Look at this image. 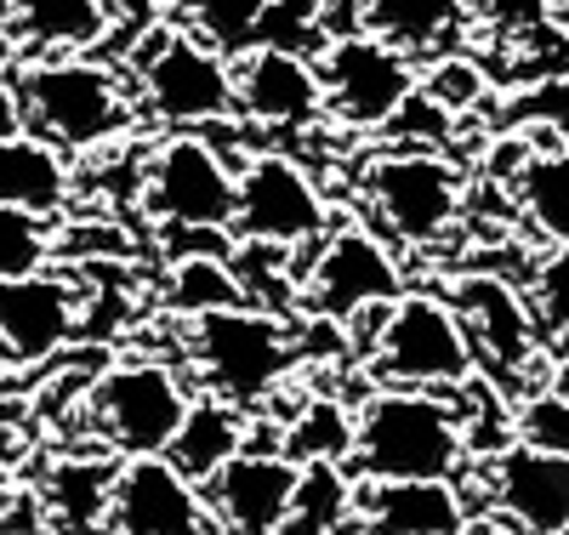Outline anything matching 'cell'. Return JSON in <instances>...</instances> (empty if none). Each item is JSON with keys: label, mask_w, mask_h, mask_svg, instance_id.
<instances>
[{"label": "cell", "mask_w": 569, "mask_h": 535, "mask_svg": "<svg viewBox=\"0 0 569 535\" xmlns=\"http://www.w3.org/2000/svg\"><path fill=\"white\" fill-rule=\"evenodd\" d=\"M330 228V206L313 177L279 149H262L233 171V222L240 239H273V246H319Z\"/></svg>", "instance_id": "10"}, {"label": "cell", "mask_w": 569, "mask_h": 535, "mask_svg": "<svg viewBox=\"0 0 569 535\" xmlns=\"http://www.w3.org/2000/svg\"><path fill=\"white\" fill-rule=\"evenodd\" d=\"M109 535H211L206 491L166 456H120Z\"/></svg>", "instance_id": "13"}, {"label": "cell", "mask_w": 569, "mask_h": 535, "mask_svg": "<svg viewBox=\"0 0 569 535\" xmlns=\"http://www.w3.org/2000/svg\"><path fill=\"white\" fill-rule=\"evenodd\" d=\"M268 12V0H182V18L200 40H211L217 52H246L257 46V23Z\"/></svg>", "instance_id": "29"}, {"label": "cell", "mask_w": 569, "mask_h": 535, "mask_svg": "<svg viewBox=\"0 0 569 535\" xmlns=\"http://www.w3.org/2000/svg\"><path fill=\"white\" fill-rule=\"evenodd\" d=\"M525 297H530L541 343H569V239H558L552 251H541L530 262Z\"/></svg>", "instance_id": "27"}, {"label": "cell", "mask_w": 569, "mask_h": 535, "mask_svg": "<svg viewBox=\"0 0 569 535\" xmlns=\"http://www.w3.org/2000/svg\"><path fill=\"white\" fill-rule=\"evenodd\" d=\"M188 387L160 359H126L86 394V410L98 433L114 445V456H166L171 433L188 410Z\"/></svg>", "instance_id": "9"}, {"label": "cell", "mask_w": 569, "mask_h": 535, "mask_svg": "<svg viewBox=\"0 0 569 535\" xmlns=\"http://www.w3.org/2000/svg\"><path fill=\"white\" fill-rule=\"evenodd\" d=\"M262 46H284V52H308L319 58L325 46V23H319V0H268V12L257 23Z\"/></svg>", "instance_id": "33"}, {"label": "cell", "mask_w": 569, "mask_h": 535, "mask_svg": "<svg viewBox=\"0 0 569 535\" xmlns=\"http://www.w3.org/2000/svg\"><path fill=\"white\" fill-rule=\"evenodd\" d=\"M166 303L177 314H211V308L246 303V290H240V279H233V268L222 257H177V274L166 285Z\"/></svg>", "instance_id": "28"}, {"label": "cell", "mask_w": 569, "mask_h": 535, "mask_svg": "<svg viewBox=\"0 0 569 535\" xmlns=\"http://www.w3.org/2000/svg\"><path fill=\"white\" fill-rule=\"evenodd\" d=\"M233 115H246L262 131H302L325 115L319 63L284 46H246L233 52Z\"/></svg>", "instance_id": "15"}, {"label": "cell", "mask_w": 569, "mask_h": 535, "mask_svg": "<svg viewBox=\"0 0 569 535\" xmlns=\"http://www.w3.org/2000/svg\"><path fill=\"white\" fill-rule=\"evenodd\" d=\"M388 137L399 142V149H450V137H456V115L445 103H433L421 86L410 91V103L388 120Z\"/></svg>", "instance_id": "35"}, {"label": "cell", "mask_w": 569, "mask_h": 535, "mask_svg": "<svg viewBox=\"0 0 569 535\" xmlns=\"http://www.w3.org/2000/svg\"><path fill=\"white\" fill-rule=\"evenodd\" d=\"M12 91H18L23 131L58 142L63 155L103 149V142L126 137V126H131V97H126L120 75L80 52L29 58L23 75L12 80Z\"/></svg>", "instance_id": "2"}, {"label": "cell", "mask_w": 569, "mask_h": 535, "mask_svg": "<svg viewBox=\"0 0 569 535\" xmlns=\"http://www.w3.org/2000/svg\"><path fill=\"white\" fill-rule=\"evenodd\" d=\"M233 171L228 155L217 142L194 137V131H177L166 137L154 160H149V177H142V206L160 228H177V234H228L233 222Z\"/></svg>", "instance_id": "8"}, {"label": "cell", "mask_w": 569, "mask_h": 535, "mask_svg": "<svg viewBox=\"0 0 569 535\" xmlns=\"http://www.w3.org/2000/svg\"><path fill=\"white\" fill-rule=\"evenodd\" d=\"M445 303L467 325L472 354H479L496 376L518 382V376L536 370L541 330H536V314H530V297H525V279H507V274H490V268H461L450 279Z\"/></svg>", "instance_id": "11"}, {"label": "cell", "mask_w": 569, "mask_h": 535, "mask_svg": "<svg viewBox=\"0 0 569 535\" xmlns=\"http://www.w3.org/2000/svg\"><path fill=\"white\" fill-rule=\"evenodd\" d=\"M142 109L171 131H200L222 115H233V58L217 52L194 29H160L154 46L137 58Z\"/></svg>", "instance_id": "7"}, {"label": "cell", "mask_w": 569, "mask_h": 535, "mask_svg": "<svg viewBox=\"0 0 569 535\" xmlns=\"http://www.w3.org/2000/svg\"><path fill=\"white\" fill-rule=\"evenodd\" d=\"M512 439H525L536 450H552V456H569V394H558V387H536V394L518 405V416H512Z\"/></svg>", "instance_id": "32"}, {"label": "cell", "mask_w": 569, "mask_h": 535, "mask_svg": "<svg viewBox=\"0 0 569 535\" xmlns=\"http://www.w3.org/2000/svg\"><path fill=\"white\" fill-rule=\"evenodd\" d=\"M421 91L433 97V103H445V109L461 120L467 109H479L485 97H490V75L472 63V58H450V52H445L433 69L421 75Z\"/></svg>", "instance_id": "34"}, {"label": "cell", "mask_w": 569, "mask_h": 535, "mask_svg": "<svg viewBox=\"0 0 569 535\" xmlns=\"http://www.w3.org/2000/svg\"><path fill=\"white\" fill-rule=\"evenodd\" d=\"M563 12H569V0H563Z\"/></svg>", "instance_id": "41"}, {"label": "cell", "mask_w": 569, "mask_h": 535, "mask_svg": "<svg viewBox=\"0 0 569 535\" xmlns=\"http://www.w3.org/2000/svg\"><path fill=\"white\" fill-rule=\"evenodd\" d=\"M251 439V422H246V405H233L222 394H200V399H188L177 433H171V445H166V462L182 467L194 484H206L228 456H240Z\"/></svg>", "instance_id": "21"}, {"label": "cell", "mask_w": 569, "mask_h": 535, "mask_svg": "<svg viewBox=\"0 0 569 535\" xmlns=\"http://www.w3.org/2000/svg\"><path fill=\"white\" fill-rule=\"evenodd\" d=\"M188 348H194V365L211 394H222L233 405H257L297 365V330L251 303H233V308L194 314Z\"/></svg>", "instance_id": "4"}, {"label": "cell", "mask_w": 569, "mask_h": 535, "mask_svg": "<svg viewBox=\"0 0 569 535\" xmlns=\"http://www.w3.org/2000/svg\"><path fill=\"white\" fill-rule=\"evenodd\" d=\"M467 12H479L501 29H541L547 0H467Z\"/></svg>", "instance_id": "36"}, {"label": "cell", "mask_w": 569, "mask_h": 535, "mask_svg": "<svg viewBox=\"0 0 569 535\" xmlns=\"http://www.w3.org/2000/svg\"><path fill=\"white\" fill-rule=\"evenodd\" d=\"M353 524L365 535H445L467 529V496L450 478H365Z\"/></svg>", "instance_id": "18"}, {"label": "cell", "mask_w": 569, "mask_h": 535, "mask_svg": "<svg viewBox=\"0 0 569 535\" xmlns=\"http://www.w3.org/2000/svg\"><path fill=\"white\" fill-rule=\"evenodd\" d=\"M512 206L525 211V222L547 246L569 239V142L525 155V166L512 171Z\"/></svg>", "instance_id": "24"}, {"label": "cell", "mask_w": 569, "mask_h": 535, "mask_svg": "<svg viewBox=\"0 0 569 535\" xmlns=\"http://www.w3.org/2000/svg\"><path fill=\"white\" fill-rule=\"evenodd\" d=\"M0 206L52 217L69 206V160L34 131H0Z\"/></svg>", "instance_id": "22"}, {"label": "cell", "mask_w": 569, "mask_h": 535, "mask_svg": "<svg viewBox=\"0 0 569 535\" xmlns=\"http://www.w3.org/2000/svg\"><path fill=\"white\" fill-rule=\"evenodd\" d=\"M52 262V228L40 211L0 206V279H18Z\"/></svg>", "instance_id": "31"}, {"label": "cell", "mask_w": 569, "mask_h": 535, "mask_svg": "<svg viewBox=\"0 0 569 535\" xmlns=\"http://www.w3.org/2000/svg\"><path fill=\"white\" fill-rule=\"evenodd\" d=\"M359 478H461L467 473V433L461 410L427 387H376L353 416V456Z\"/></svg>", "instance_id": "1"}, {"label": "cell", "mask_w": 569, "mask_h": 535, "mask_svg": "<svg viewBox=\"0 0 569 535\" xmlns=\"http://www.w3.org/2000/svg\"><path fill=\"white\" fill-rule=\"evenodd\" d=\"M114 467L109 456H58L52 467L40 473L34 507L40 524L58 529V535H98L109 529V502H114Z\"/></svg>", "instance_id": "19"}, {"label": "cell", "mask_w": 569, "mask_h": 535, "mask_svg": "<svg viewBox=\"0 0 569 535\" xmlns=\"http://www.w3.org/2000/svg\"><path fill=\"white\" fill-rule=\"evenodd\" d=\"M200 491H206L211 529H222V535H279L284 513H291V491H297V462L273 445H246L240 456H228Z\"/></svg>", "instance_id": "14"}, {"label": "cell", "mask_w": 569, "mask_h": 535, "mask_svg": "<svg viewBox=\"0 0 569 535\" xmlns=\"http://www.w3.org/2000/svg\"><path fill=\"white\" fill-rule=\"evenodd\" d=\"M359 182L399 246H439L467 211V182L445 149H388L365 166Z\"/></svg>", "instance_id": "5"}, {"label": "cell", "mask_w": 569, "mask_h": 535, "mask_svg": "<svg viewBox=\"0 0 569 535\" xmlns=\"http://www.w3.org/2000/svg\"><path fill=\"white\" fill-rule=\"evenodd\" d=\"M0 535H58V529H46V524H34V529H0Z\"/></svg>", "instance_id": "38"}, {"label": "cell", "mask_w": 569, "mask_h": 535, "mask_svg": "<svg viewBox=\"0 0 569 535\" xmlns=\"http://www.w3.org/2000/svg\"><path fill=\"white\" fill-rule=\"evenodd\" d=\"M558 535H569V524H563V529H558Z\"/></svg>", "instance_id": "40"}, {"label": "cell", "mask_w": 569, "mask_h": 535, "mask_svg": "<svg viewBox=\"0 0 569 535\" xmlns=\"http://www.w3.org/2000/svg\"><path fill=\"white\" fill-rule=\"evenodd\" d=\"M114 29L109 0H12L0 40L18 46L23 58H52V52H91Z\"/></svg>", "instance_id": "20"}, {"label": "cell", "mask_w": 569, "mask_h": 535, "mask_svg": "<svg viewBox=\"0 0 569 535\" xmlns=\"http://www.w3.org/2000/svg\"><path fill=\"white\" fill-rule=\"evenodd\" d=\"M485 496L512 535H558L569 524V456L507 439L485 467Z\"/></svg>", "instance_id": "16"}, {"label": "cell", "mask_w": 569, "mask_h": 535, "mask_svg": "<svg viewBox=\"0 0 569 535\" xmlns=\"http://www.w3.org/2000/svg\"><path fill=\"white\" fill-rule=\"evenodd\" d=\"M370 376L382 387H467V376L479 370V354L467 343V325L456 319V308L433 290H399L388 303V319L370 343Z\"/></svg>", "instance_id": "3"}, {"label": "cell", "mask_w": 569, "mask_h": 535, "mask_svg": "<svg viewBox=\"0 0 569 535\" xmlns=\"http://www.w3.org/2000/svg\"><path fill=\"white\" fill-rule=\"evenodd\" d=\"M80 330V290L52 274L34 268L18 279H0V359L7 365H40L58 359Z\"/></svg>", "instance_id": "17"}, {"label": "cell", "mask_w": 569, "mask_h": 535, "mask_svg": "<svg viewBox=\"0 0 569 535\" xmlns=\"http://www.w3.org/2000/svg\"><path fill=\"white\" fill-rule=\"evenodd\" d=\"M313 63H319V86H325V115H337L348 131H388V120L421 86L416 58L370 29L325 40Z\"/></svg>", "instance_id": "6"}, {"label": "cell", "mask_w": 569, "mask_h": 535, "mask_svg": "<svg viewBox=\"0 0 569 535\" xmlns=\"http://www.w3.org/2000/svg\"><path fill=\"white\" fill-rule=\"evenodd\" d=\"M18 502H23L18 467H7V462H0V529H12V518H18Z\"/></svg>", "instance_id": "37"}, {"label": "cell", "mask_w": 569, "mask_h": 535, "mask_svg": "<svg viewBox=\"0 0 569 535\" xmlns=\"http://www.w3.org/2000/svg\"><path fill=\"white\" fill-rule=\"evenodd\" d=\"M512 131H525L536 149L569 142V75H536V86L512 103V120H501Z\"/></svg>", "instance_id": "30"}, {"label": "cell", "mask_w": 569, "mask_h": 535, "mask_svg": "<svg viewBox=\"0 0 569 535\" xmlns=\"http://www.w3.org/2000/svg\"><path fill=\"white\" fill-rule=\"evenodd\" d=\"M279 450L291 462H348L353 456V410L342 399H308L279 427Z\"/></svg>", "instance_id": "26"}, {"label": "cell", "mask_w": 569, "mask_h": 535, "mask_svg": "<svg viewBox=\"0 0 569 535\" xmlns=\"http://www.w3.org/2000/svg\"><path fill=\"white\" fill-rule=\"evenodd\" d=\"M445 535H472V524H467V529H445Z\"/></svg>", "instance_id": "39"}, {"label": "cell", "mask_w": 569, "mask_h": 535, "mask_svg": "<svg viewBox=\"0 0 569 535\" xmlns=\"http://www.w3.org/2000/svg\"><path fill=\"white\" fill-rule=\"evenodd\" d=\"M359 7H365V29L405 46L410 58L439 52L467 18V0H359Z\"/></svg>", "instance_id": "25"}, {"label": "cell", "mask_w": 569, "mask_h": 535, "mask_svg": "<svg viewBox=\"0 0 569 535\" xmlns=\"http://www.w3.org/2000/svg\"><path fill=\"white\" fill-rule=\"evenodd\" d=\"M405 290V268L399 257L365 228H325L319 257L302 268V308L313 319L342 325L370 303H393Z\"/></svg>", "instance_id": "12"}, {"label": "cell", "mask_w": 569, "mask_h": 535, "mask_svg": "<svg viewBox=\"0 0 569 535\" xmlns=\"http://www.w3.org/2000/svg\"><path fill=\"white\" fill-rule=\"evenodd\" d=\"M359 513V473L348 462H297V491L279 535H342Z\"/></svg>", "instance_id": "23"}]
</instances>
